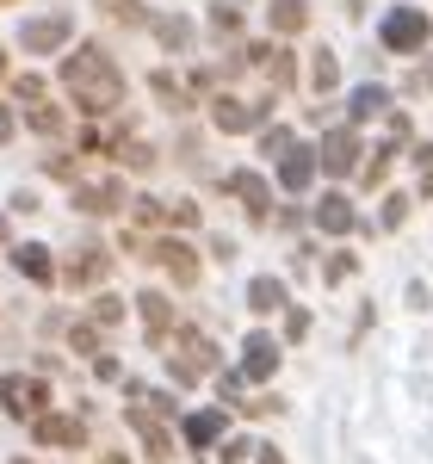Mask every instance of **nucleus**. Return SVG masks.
Wrapping results in <instances>:
<instances>
[{
	"label": "nucleus",
	"instance_id": "nucleus-16",
	"mask_svg": "<svg viewBox=\"0 0 433 464\" xmlns=\"http://www.w3.org/2000/svg\"><path fill=\"white\" fill-rule=\"evenodd\" d=\"M32 440L37 446H74V440H87V433H81V415H50V409H43L32 421Z\"/></svg>",
	"mask_w": 433,
	"mask_h": 464
},
{
	"label": "nucleus",
	"instance_id": "nucleus-24",
	"mask_svg": "<svg viewBox=\"0 0 433 464\" xmlns=\"http://www.w3.org/2000/svg\"><path fill=\"white\" fill-rule=\"evenodd\" d=\"M279 304H285V285H279V279H254L248 285V310L254 316H273Z\"/></svg>",
	"mask_w": 433,
	"mask_h": 464
},
{
	"label": "nucleus",
	"instance_id": "nucleus-5",
	"mask_svg": "<svg viewBox=\"0 0 433 464\" xmlns=\"http://www.w3.org/2000/svg\"><path fill=\"white\" fill-rule=\"evenodd\" d=\"M266 111H273V93H260V100H236V93H223V100L211 106V124L223 130V137H242V130L260 124Z\"/></svg>",
	"mask_w": 433,
	"mask_h": 464
},
{
	"label": "nucleus",
	"instance_id": "nucleus-29",
	"mask_svg": "<svg viewBox=\"0 0 433 464\" xmlns=\"http://www.w3.org/2000/svg\"><path fill=\"white\" fill-rule=\"evenodd\" d=\"M25 124H32L37 137H63V130H69L63 111H50V106H32V111H25Z\"/></svg>",
	"mask_w": 433,
	"mask_h": 464
},
{
	"label": "nucleus",
	"instance_id": "nucleus-7",
	"mask_svg": "<svg viewBox=\"0 0 433 464\" xmlns=\"http://www.w3.org/2000/svg\"><path fill=\"white\" fill-rule=\"evenodd\" d=\"M242 378L248 384H266V378H279V341L273 334H242Z\"/></svg>",
	"mask_w": 433,
	"mask_h": 464
},
{
	"label": "nucleus",
	"instance_id": "nucleus-46",
	"mask_svg": "<svg viewBox=\"0 0 433 464\" xmlns=\"http://www.w3.org/2000/svg\"><path fill=\"white\" fill-rule=\"evenodd\" d=\"M6 137H13V111L0 106V143H6Z\"/></svg>",
	"mask_w": 433,
	"mask_h": 464
},
{
	"label": "nucleus",
	"instance_id": "nucleus-9",
	"mask_svg": "<svg viewBox=\"0 0 433 464\" xmlns=\"http://www.w3.org/2000/svg\"><path fill=\"white\" fill-rule=\"evenodd\" d=\"M19 44H25L32 56H50V50H63V44H69V19H63V13L25 19V25H19Z\"/></svg>",
	"mask_w": 433,
	"mask_h": 464
},
{
	"label": "nucleus",
	"instance_id": "nucleus-12",
	"mask_svg": "<svg viewBox=\"0 0 433 464\" xmlns=\"http://www.w3.org/2000/svg\"><path fill=\"white\" fill-rule=\"evenodd\" d=\"M149 254L161 260V273H168V279H174L180 291H186V285H198V254L186 248V242H155Z\"/></svg>",
	"mask_w": 433,
	"mask_h": 464
},
{
	"label": "nucleus",
	"instance_id": "nucleus-47",
	"mask_svg": "<svg viewBox=\"0 0 433 464\" xmlns=\"http://www.w3.org/2000/svg\"><path fill=\"white\" fill-rule=\"evenodd\" d=\"M0 248H6V217H0Z\"/></svg>",
	"mask_w": 433,
	"mask_h": 464
},
{
	"label": "nucleus",
	"instance_id": "nucleus-33",
	"mask_svg": "<svg viewBox=\"0 0 433 464\" xmlns=\"http://www.w3.org/2000/svg\"><path fill=\"white\" fill-rule=\"evenodd\" d=\"M111 155H118V161H130V168H149V161H155V155H149V143H130V137H124V143H106Z\"/></svg>",
	"mask_w": 433,
	"mask_h": 464
},
{
	"label": "nucleus",
	"instance_id": "nucleus-13",
	"mask_svg": "<svg viewBox=\"0 0 433 464\" xmlns=\"http://www.w3.org/2000/svg\"><path fill=\"white\" fill-rule=\"evenodd\" d=\"M74 211H87V217L124 211V186H111V179H87V186H74Z\"/></svg>",
	"mask_w": 433,
	"mask_h": 464
},
{
	"label": "nucleus",
	"instance_id": "nucleus-19",
	"mask_svg": "<svg viewBox=\"0 0 433 464\" xmlns=\"http://www.w3.org/2000/svg\"><path fill=\"white\" fill-rule=\"evenodd\" d=\"M13 266H19L32 285H50V279H56V260H50L43 242H19V248H13Z\"/></svg>",
	"mask_w": 433,
	"mask_h": 464
},
{
	"label": "nucleus",
	"instance_id": "nucleus-10",
	"mask_svg": "<svg viewBox=\"0 0 433 464\" xmlns=\"http://www.w3.org/2000/svg\"><path fill=\"white\" fill-rule=\"evenodd\" d=\"M130 433H143V452L155 464L174 459V433H168V421H161V415H149L143 402H130Z\"/></svg>",
	"mask_w": 433,
	"mask_h": 464
},
{
	"label": "nucleus",
	"instance_id": "nucleus-31",
	"mask_svg": "<svg viewBox=\"0 0 433 464\" xmlns=\"http://www.w3.org/2000/svg\"><path fill=\"white\" fill-rule=\"evenodd\" d=\"M390 161H397V143H384L371 161H365V186H384V174H390Z\"/></svg>",
	"mask_w": 433,
	"mask_h": 464
},
{
	"label": "nucleus",
	"instance_id": "nucleus-11",
	"mask_svg": "<svg viewBox=\"0 0 433 464\" xmlns=\"http://www.w3.org/2000/svg\"><path fill=\"white\" fill-rule=\"evenodd\" d=\"M223 192H236V198H242V211H248L254 223H260V217L273 211V198H266V179L254 174V168H236V174L223 179Z\"/></svg>",
	"mask_w": 433,
	"mask_h": 464
},
{
	"label": "nucleus",
	"instance_id": "nucleus-34",
	"mask_svg": "<svg viewBox=\"0 0 433 464\" xmlns=\"http://www.w3.org/2000/svg\"><path fill=\"white\" fill-rule=\"evenodd\" d=\"M168 223H174V229H198V205H192V198H174V205H168Z\"/></svg>",
	"mask_w": 433,
	"mask_h": 464
},
{
	"label": "nucleus",
	"instance_id": "nucleus-32",
	"mask_svg": "<svg viewBox=\"0 0 433 464\" xmlns=\"http://www.w3.org/2000/svg\"><path fill=\"white\" fill-rule=\"evenodd\" d=\"M93 322H124V297H118V291H106V297H93Z\"/></svg>",
	"mask_w": 433,
	"mask_h": 464
},
{
	"label": "nucleus",
	"instance_id": "nucleus-39",
	"mask_svg": "<svg viewBox=\"0 0 433 464\" xmlns=\"http://www.w3.org/2000/svg\"><path fill=\"white\" fill-rule=\"evenodd\" d=\"M254 452V440H242V433H236V440H223V464H242Z\"/></svg>",
	"mask_w": 433,
	"mask_h": 464
},
{
	"label": "nucleus",
	"instance_id": "nucleus-43",
	"mask_svg": "<svg viewBox=\"0 0 433 464\" xmlns=\"http://www.w3.org/2000/svg\"><path fill=\"white\" fill-rule=\"evenodd\" d=\"M93 378H100V384H118V359L100 353V359H93Z\"/></svg>",
	"mask_w": 433,
	"mask_h": 464
},
{
	"label": "nucleus",
	"instance_id": "nucleus-17",
	"mask_svg": "<svg viewBox=\"0 0 433 464\" xmlns=\"http://www.w3.org/2000/svg\"><path fill=\"white\" fill-rule=\"evenodd\" d=\"M180 433H186V446L205 452V446H216V440L229 433V415H223V409H198V415H186V421H180Z\"/></svg>",
	"mask_w": 433,
	"mask_h": 464
},
{
	"label": "nucleus",
	"instance_id": "nucleus-44",
	"mask_svg": "<svg viewBox=\"0 0 433 464\" xmlns=\"http://www.w3.org/2000/svg\"><path fill=\"white\" fill-rule=\"evenodd\" d=\"M254 459H260V464H285V459H279V446H254Z\"/></svg>",
	"mask_w": 433,
	"mask_h": 464
},
{
	"label": "nucleus",
	"instance_id": "nucleus-27",
	"mask_svg": "<svg viewBox=\"0 0 433 464\" xmlns=\"http://www.w3.org/2000/svg\"><path fill=\"white\" fill-rule=\"evenodd\" d=\"M310 81H316V93H334V81H341V63H334V50H316V63H310Z\"/></svg>",
	"mask_w": 433,
	"mask_h": 464
},
{
	"label": "nucleus",
	"instance_id": "nucleus-25",
	"mask_svg": "<svg viewBox=\"0 0 433 464\" xmlns=\"http://www.w3.org/2000/svg\"><path fill=\"white\" fill-rule=\"evenodd\" d=\"M100 13H106V19H118V25H149V19H155L143 0H100Z\"/></svg>",
	"mask_w": 433,
	"mask_h": 464
},
{
	"label": "nucleus",
	"instance_id": "nucleus-14",
	"mask_svg": "<svg viewBox=\"0 0 433 464\" xmlns=\"http://www.w3.org/2000/svg\"><path fill=\"white\" fill-rule=\"evenodd\" d=\"M63 273H69V285H74V291L106 285V254L93 248V242H81V248L69 254V266H63Z\"/></svg>",
	"mask_w": 433,
	"mask_h": 464
},
{
	"label": "nucleus",
	"instance_id": "nucleus-22",
	"mask_svg": "<svg viewBox=\"0 0 433 464\" xmlns=\"http://www.w3.org/2000/svg\"><path fill=\"white\" fill-rule=\"evenodd\" d=\"M149 32H155L161 50H186V44H192V19H180V13H155Z\"/></svg>",
	"mask_w": 433,
	"mask_h": 464
},
{
	"label": "nucleus",
	"instance_id": "nucleus-3",
	"mask_svg": "<svg viewBox=\"0 0 433 464\" xmlns=\"http://www.w3.org/2000/svg\"><path fill=\"white\" fill-rule=\"evenodd\" d=\"M378 37H384V50H397V56H415V50H428L433 19L421 13V6H390V13L378 19Z\"/></svg>",
	"mask_w": 433,
	"mask_h": 464
},
{
	"label": "nucleus",
	"instance_id": "nucleus-45",
	"mask_svg": "<svg viewBox=\"0 0 433 464\" xmlns=\"http://www.w3.org/2000/svg\"><path fill=\"white\" fill-rule=\"evenodd\" d=\"M409 87H421V93H433V69H421L415 81H409Z\"/></svg>",
	"mask_w": 433,
	"mask_h": 464
},
{
	"label": "nucleus",
	"instance_id": "nucleus-2",
	"mask_svg": "<svg viewBox=\"0 0 433 464\" xmlns=\"http://www.w3.org/2000/svg\"><path fill=\"white\" fill-rule=\"evenodd\" d=\"M174 334H180V341H168V378L186 391V384H198V378L216 365V341L198 334V328H174Z\"/></svg>",
	"mask_w": 433,
	"mask_h": 464
},
{
	"label": "nucleus",
	"instance_id": "nucleus-30",
	"mask_svg": "<svg viewBox=\"0 0 433 464\" xmlns=\"http://www.w3.org/2000/svg\"><path fill=\"white\" fill-rule=\"evenodd\" d=\"M211 25H216L223 37H242V6H229V0H216V6H211Z\"/></svg>",
	"mask_w": 433,
	"mask_h": 464
},
{
	"label": "nucleus",
	"instance_id": "nucleus-42",
	"mask_svg": "<svg viewBox=\"0 0 433 464\" xmlns=\"http://www.w3.org/2000/svg\"><path fill=\"white\" fill-rule=\"evenodd\" d=\"M409 137H415V124H409V118H402V111H390V143H409Z\"/></svg>",
	"mask_w": 433,
	"mask_h": 464
},
{
	"label": "nucleus",
	"instance_id": "nucleus-6",
	"mask_svg": "<svg viewBox=\"0 0 433 464\" xmlns=\"http://www.w3.org/2000/svg\"><path fill=\"white\" fill-rule=\"evenodd\" d=\"M316 168H328V179H347L360 168V130H328L316 149Z\"/></svg>",
	"mask_w": 433,
	"mask_h": 464
},
{
	"label": "nucleus",
	"instance_id": "nucleus-35",
	"mask_svg": "<svg viewBox=\"0 0 433 464\" xmlns=\"http://www.w3.org/2000/svg\"><path fill=\"white\" fill-rule=\"evenodd\" d=\"M402 217H409V198L390 192V198H384V211H378V223H384V229H402Z\"/></svg>",
	"mask_w": 433,
	"mask_h": 464
},
{
	"label": "nucleus",
	"instance_id": "nucleus-23",
	"mask_svg": "<svg viewBox=\"0 0 433 464\" xmlns=\"http://www.w3.org/2000/svg\"><path fill=\"white\" fill-rule=\"evenodd\" d=\"M316 229H322V236H347V229H353V205H347L341 192H328L322 205H316Z\"/></svg>",
	"mask_w": 433,
	"mask_h": 464
},
{
	"label": "nucleus",
	"instance_id": "nucleus-20",
	"mask_svg": "<svg viewBox=\"0 0 433 464\" xmlns=\"http://www.w3.org/2000/svg\"><path fill=\"white\" fill-rule=\"evenodd\" d=\"M266 25H273V37H297L310 25V6H303V0H273V6H266Z\"/></svg>",
	"mask_w": 433,
	"mask_h": 464
},
{
	"label": "nucleus",
	"instance_id": "nucleus-8",
	"mask_svg": "<svg viewBox=\"0 0 433 464\" xmlns=\"http://www.w3.org/2000/svg\"><path fill=\"white\" fill-rule=\"evenodd\" d=\"M273 161H279V186H285V192H303V186L316 179V149L303 143V137H291Z\"/></svg>",
	"mask_w": 433,
	"mask_h": 464
},
{
	"label": "nucleus",
	"instance_id": "nucleus-40",
	"mask_svg": "<svg viewBox=\"0 0 433 464\" xmlns=\"http://www.w3.org/2000/svg\"><path fill=\"white\" fill-rule=\"evenodd\" d=\"M415 168H421V192H433V143L415 149Z\"/></svg>",
	"mask_w": 433,
	"mask_h": 464
},
{
	"label": "nucleus",
	"instance_id": "nucleus-38",
	"mask_svg": "<svg viewBox=\"0 0 433 464\" xmlns=\"http://www.w3.org/2000/svg\"><path fill=\"white\" fill-rule=\"evenodd\" d=\"M303 334H310V310L291 304V310H285V341H303Z\"/></svg>",
	"mask_w": 433,
	"mask_h": 464
},
{
	"label": "nucleus",
	"instance_id": "nucleus-36",
	"mask_svg": "<svg viewBox=\"0 0 433 464\" xmlns=\"http://www.w3.org/2000/svg\"><path fill=\"white\" fill-rule=\"evenodd\" d=\"M353 273H360V260H353V254H328L322 279H353Z\"/></svg>",
	"mask_w": 433,
	"mask_h": 464
},
{
	"label": "nucleus",
	"instance_id": "nucleus-26",
	"mask_svg": "<svg viewBox=\"0 0 433 464\" xmlns=\"http://www.w3.org/2000/svg\"><path fill=\"white\" fill-rule=\"evenodd\" d=\"M378 111H390V93H384V87H360V93H353V124L378 118Z\"/></svg>",
	"mask_w": 433,
	"mask_h": 464
},
{
	"label": "nucleus",
	"instance_id": "nucleus-28",
	"mask_svg": "<svg viewBox=\"0 0 433 464\" xmlns=\"http://www.w3.org/2000/svg\"><path fill=\"white\" fill-rule=\"evenodd\" d=\"M43 87H50L43 74H13V100H19L25 111H32V106H43Z\"/></svg>",
	"mask_w": 433,
	"mask_h": 464
},
{
	"label": "nucleus",
	"instance_id": "nucleus-4",
	"mask_svg": "<svg viewBox=\"0 0 433 464\" xmlns=\"http://www.w3.org/2000/svg\"><path fill=\"white\" fill-rule=\"evenodd\" d=\"M0 409L13 421H37L50 409V384L43 378H0Z\"/></svg>",
	"mask_w": 433,
	"mask_h": 464
},
{
	"label": "nucleus",
	"instance_id": "nucleus-37",
	"mask_svg": "<svg viewBox=\"0 0 433 464\" xmlns=\"http://www.w3.org/2000/svg\"><path fill=\"white\" fill-rule=\"evenodd\" d=\"M74 353H87V359H100V334H93V328H87V322H74Z\"/></svg>",
	"mask_w": 433,
	"mask_h": 464
},
{
	"label": "nucleus",
	"instance_id": "nucleus-18",
	"mask_svg": "<svg viewBox=\"0 0 433 464\" xmlns=\"http://www.w3.org/2000/svg\"><path fill=\"white\" fill-rule=\"evenodd\" d=\"M248 63H260L273 87H291V81H297V63H291V50H285V44H254V50H248Z\"/></svg>",
	"mask_w": 433,
	"mask_h": 464
},
{
	"label": "nucleus",
	"instance_id": "nucleus-21",
	"mask_svg": "<svg viewBox=\"0 0 433 464\" xmlns=\"http://www.w3.org/2000/svg\"><path fill=\"white\" fill-rule=\"evenodd\" d=\"M149 87H155V100H161L168 111H192V106H198V93H192L186 81H174L168 69H155V74H149Z\"/></svg>",
	"mask_w": 433,
	"mask_h": 464
},
{
	"label": "nucleus",
	"instance_id": "nucleus-48",
	"mask_svg": "<svg viewBox=\"0 0 433 464\" xmlns=\"http://www.w3.org/2000/svg\"><path fill=\"white\" fill-rule=\"evenodd\" d=\"M0 81H6V50H0Z\"/></svg>",
	"mask_w": 433,
	"mask_h": 464
},
{
	"label": "nucleus",
	"instance_id": "nucleus-41",
	"mask_svg": "<svg viewBox=\"0 0 433 464\" xmlns=\"http://www.w3.org/2000/svg\"><path fill=\"white\" fill-rule=\"evenodd\" d=\"M291 143V130H260V155H279Z\"/></svg>",
	"mask_w": 433,
	"mask_h": 464
},
{
	"label": "nucleus",
	"instance_id": "nucleus-15",
	"mask_svg": "<svg viewBox=\"0 0 433 464\" xmlns=\"http://www.w3.org/2000/svg\"><path fill=\"white\" fill-rule=\"evenodd\" d=\"M137 316H143L149 341H155V347H168V334H174V304H168L161 291H143V297H137Z\"/></svg>",
	"mask_w": 433,
	"mask_h": 464
},
{
	"label": "nucleus",
	"instance_id": "nucleus-1",
	"mask_svg": "<svg viewBox=\"0 0 433 464\" xmlns=\"http://www.w3.org/2000/svg\"><path fill=\"white\" fill-rule=\"evenodd\" d=\"M63 87H69L81 118H106V111L124 106V74H118V63L100 44H81V50L63 56Z\"/></svg>",
	"mask_w": 433,
	"mask_h": 464
}]
</instances>
